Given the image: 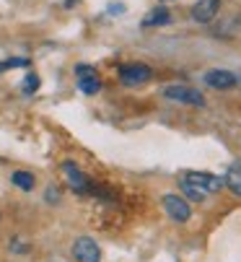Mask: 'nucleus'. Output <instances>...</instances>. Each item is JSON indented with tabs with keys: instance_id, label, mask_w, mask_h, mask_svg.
<instances>
[{
	"instance_id": "nucleus-8",
	"label": "nucleus",
	"mask_w": 241,
	"mask_h": 262,
	"mask_svg": "<svg viewBox=\"0 0 241 262\" xmlns=\"http://www.w3.org/2000/svg\"><path fill=\"white\" fill-rule=\"evenodd\" d=\"M221 11V0H197L192 6V18L197 24H210Z\"/></svg>"
},
{
	"instance_id": "nucleus-16",
	"label": "nucleus",
	"mask_w": 241,
	"mask_h": 262,
	"mask_svg": "<svg viewBox=\"0 0 241 262\" xmlns=\"http://www.w3.org/2000/svg\"><path fill=\"white\" fill-rule=\"evenodd\" d=\"M47 200H60V192L55 190V187H50V190H47V195H45Z\"/></svg>"
},
{
	"instance_id": "nucleus-6",
	"label": "nucleus",
	"mask_w": 241,
	"mask_h": 262,
	"mask_svg": "<svg viewBox=\"0 0 241 262\" xmlns=\"http://www.w3.org/2000/svg\"><path fill=\"white\" fill-rule=\"evenodd\" d=\"M62 174L68 177V184L73 187L75 192H80V195H86V192H94V187H91V179L80 171L73 161H65L62 164Z\"/></svg>"
},
{
	"instance_id": "nucleus-17",
	"label": "nucleus",
	"mask_w": 241,
	"mask_h": 262,
	"mask_svg": "<svg viewBox=\"0 0 241 262\" xmlns=\"http://www.w3.org/2000/svg\"><path fill=\"white\" fill-rule=\"evenodd\" d=\"M164 3H169V0H164Z\"/></svg>"
},
{
	"instance_id": "nucleus-4",
	"label": "nucleus",
	"mask_w": 241,
	"mask_h": 262,
	"mask_svg": "<svg viewBox=\"0 0 241 262\" xmlns=\"http://www.w3.org/2000/svg\"><path fill=\"white\" fill-rule=\"evenodd\" d=\"M164 210H166V215L174 221V223H187L189 218H192V208H189V203L184 200V198H179V195H164Z\"/></svg>"
},
{
	"instance_id": "nucleus-15",
	"label": "nucleus",
	"mask_w": 241,
	"mask_h": 262,
	"mask_svg": "<svg viewBox=\"0 0 241 262\" xmlns=\"http://www.w3.org/2000/svg\"><path fill=\"white\" fill-rule=\"evenodd\" d=\"M75 76L78 78H91V76H99L94 65H75Z\"/></svg>"
},
{
	"instance_id": "nucleus-13",
	"label": "nucleus",
	"mask_w": 241,
	"mask_h": 262,
	"mask_svg": "<svg viewBox=\"0 0 241 262\" xmlns=\"http://www.w3.org/2000/svg\"><path fill=\"white\" fill-rule=\"evenodd\" d=\"M78 89L83 94H99L101 91V81L99 76H91V78H78Z\"/></svg>"
},
{
	"instance_id": "nucleus-1",
	"label": "nucleus",
	"mask_w": 241,
	"mask_h": 262,
	"mask_svg": "<svg viewBox=\"0 0 241 262\" xmlns=\"http://www.w3.org/2000/svg\"><path fill=\"white\" fill-rule=\"evenodd\" d=\"M164 99L174 101V104H187V106H203L205 104V96L200 94L197 89L192 86H166L164 89Z\"/></svg>"
},
{
	"instance_id": "nucleus-5",
	"label": "nucleus",
	"mask_w": 241,
	"mask_h": 262,
	"mask_svg": "<svg viewBox=\"0 0 241 262\" xmlns=\"http://www.w3.org/2000/svg\"><path fill=\"white\" fill-rule=\"evenodd\" d=\"M73 257H75V262H99L101 249L91 236H78L73 242Z\"/></svg>"
},
{
	"instance_id": "nucleus-12",
	"label": "nucleus",
	"mask_w": 241,
	"mask_h": 262,
	"mask_svg": "<svg viewBox=\"0 0 241 262\" xmlns=\"http://www.w3.org/2000/svg\"><path fill=\"white\" fill-rule=\"evenodd\" d=\"M179 187H182V192H184L192 203H203V200L208 198V192H203L197 184H192V182H187V179H179Z\"/></svg>"
},
{
	"instance_id": "nucleus-10",
	"label": "nucleus",
	"mask_w": 241,
	"mask_h": 262,
	"mask_svg": "<svg viewBox=\"0 0 241 262\" xmlns=\"http://www.w3.org/2000/svg\"><path fill=\"white\" fill-rule=\"evenodd\" d=\"M164 24H171V11L169 8H156L143 18V26H164Z\"/></svg>"
},
{
	"instance_id": "nucleus-2",
	"label": "nucleus",
	"mask_w": 241,
	"mask_h": 262,
	"mask_svg": "<svg viewBox=\"0 0 241 262\" xmlns=\"http://www.w3.org/2000/svg\"><path fill=\"white\" fill-rule=\"evenodd\" d=\"M153 78V70L143 62H127L119 68V81H122L125 86H143Z\"/></svg>"
},
{
	"instance_id": "nucleus-9",
	"label": "nucleus",
	"mask_w": 241,
	"mask_h": 262,
	"mask_svg": "<svg viewBox=\"0 0 241 262\" xmlns=\"http://www.w3.org/2000/svg\"><path fill=\"white\" fill-rule=\"evenodd\" d=\"M223 182H226V187H228V190H231L233 195H238V198H241V161H236V164H231V166H228V171H226Z\"/></svg>"
},
{
	"instance_id": "nucleus-11",
	"label": "nucleus",
	"mask_w": 241,
	"mask_h": 262,
	"mask_svg": "<svg viewBox=\"0 0 241 262\" xmlns=\"http://www.w3.org/2000/svg\"><path fill=\"white\" fill-rule=\"evenodd\" d=\"M11 182L18 187V190H24V192H31L34 190V184H36V179H34V174L31 171H13L11 174Z\"/></svg>"
},
{
	"instance_id": "nucleus-7",
	"label": "nucleus",
	"mask_w": 241,
	"mask_h": 262,
	"mask_svg": "<svg viewBox=\"0 0 241 262\" xmlns=\"http://www.w3.org/2000/svg\"><path fill=\"white\" fill-rule=\"evenodd\" d=\"M203 81H205V86H210L215 91H228L238 83L236 73H231V70H208L203 76Z\"/></svg>"
},
{
	"instance_id": "nucleus-14",
	"label": "nucleus",
	"mask_w": 241,
	"mask_h": 262,
	"mask_svg": "<svg viewBox=\"0 0 241 262\" xmlns=\"http://www.w3.org/2000/svg\"><path fill=\"white\" fill-rule=\"evenodd\" d=\"M21 89H24V94H34V91L39 89V76H36V73H29Z\"/></svg>"
},
{
	"instance_id": "nucleus-3",
	"label": "nucleus",
	"mask_w": 241,
	"mask_h": 262,
	"mask_svg": "<svg viewBox=\"0 0 241 262\" xmlns=\"http://www.w3.org/2000/svg\"><path fill=\"white\" fill-rule=\"evenodd\" d=\"M182 179H187V182H192V184H197L203 192H208V195H213V192H221L223 187H226V182L221 179V177H215V174H208V171H184L182 174Z\"/></svg>"
}]
</instances>
